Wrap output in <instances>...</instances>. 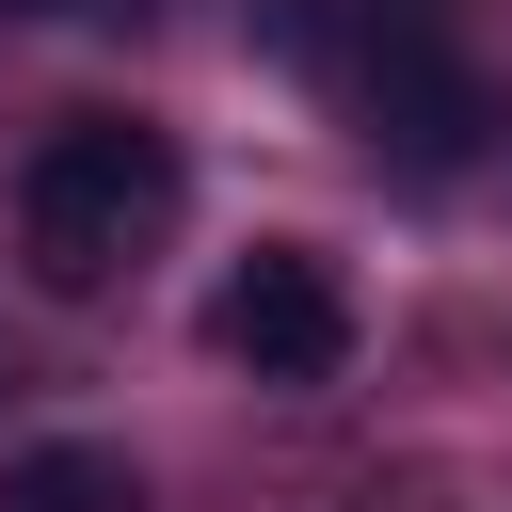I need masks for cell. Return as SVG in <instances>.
<instances>
[{"mask_svg": "<svg viewBox=\"0 0 512 512\" xmlns=\"http://www.w3.org/2000/svg\"><path fill=\"white\" fill-rule=\"evenodd\" d=\"M192 208V160H176V128H144V112H64L48 144H32V176H16V256H32V288H112L160 224Z\"/></svg>", "mask_w": 512, "mask_h": 512, "instance_id": "obj_2", "label": "cell"}, {"mask_svg": "<svg viewBox=\"0 0 512 512\" xmlns=\"http://www.w3.org/2000/svg\"><path fill=\"white\" fill-rule=\"evenodd\" d=\"M208 352L224 368H256V384H336L352 368V288H336V256H304V240H256L224 288H208Z\"/></svg>", "mask_w": 512, "mask_h": 512, "instance_id": "obj_3", "label": "cell"}, {"mask_svg": "<svg viewBox=\"0 0 512 512\" xmlns=\"http://www.w3.org/2000/svg\"><path fill=\"white\" fill-rule=\"evenodd\" d=\"M256 32H272V64L336 80V96H352V128H368V160H400V176H464V160L512 128V112H496V80L464 64L448 0H272Z\"/></svg>", "mask_w": 512, "mask_h": 512, "instance_id": "obj_1", "label": "cell"}, {"mask_svg": "<svg viewBox=\"0 0 512 512\" xmlns=\"http://www.w3.org/2000/svg\"><path fill=\"white\" fill-rule=\"evenodd\" d=\"M0 16H64V0H0Z\"/></svg>", "mask_w": 512, "mask_h": 512, "instance_id": "obj_5", "label": "cell"}, {"mask_svg": "<svg viewBox=\"0 0 512 512\" xmlns=\"http://www.w3.org/2000/svg\"><path fill=\"white\" fill-rule=\"evenodd\" d=\"M0 512H144V464L96 448V432H48V448L0 464Z\"/></svg>", "mask_w": 512, "mask_h": 512, "instance_id": "obj_4", "label": "cell"}]
</instances>
